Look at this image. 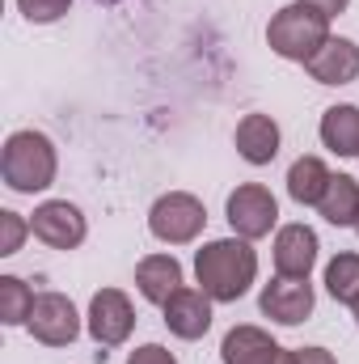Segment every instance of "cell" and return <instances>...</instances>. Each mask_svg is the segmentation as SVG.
Wrapping results in <instances>:
<instances>
[{
	"label": "cell",
	"instance_id": "obj_28",
	"mask_svg": "<svg viewBox=\"0 0 359 364\" xmlns=\"http://www.w3.org/2000/svg\"><path fill=\"white\" fill-rule=\"evenodd\" d=\"M106 4H114V0H106Z\"/></svg>",
	"mask_w": 359,
	"mask_h": 364
},
{
	"label": "cell",
	"instance_id": "obj_19",
	"mask_svg": "<svg viewBox=\"0 0 359 364\" xmlns=\"http://www.w3.org/2000/svg\"><path fill=\"white\" fill-rule=\"evenodd\" d=\"M326 288L338 305H359V255H338L326 267Z\"/></svg>",
	"mask_w": 359,
	"mask_h": 364
},
{
	"label": "cell",
	"instance_id": "obj_2",
	"mask_svg": "<svg viewBox=\"0 0 359 364\" xmlns=\"http://www.w3.org/2000/svg\"><path fill=\"white\" fill-rule=\"evenodd\" d=\"M267 43H270V51H275V55L309 64V60L330 43V17H326L321 9H313V4H304V0H296V4H287V9H279V13L270 17Z\"/></svg>",
	"mask_w": 359,
	"mask_h": 364
},
{
	"label": "cell",
	"instance_id": "obj_21",
	"mask_svg": "<svg viewBox=\"0 0 359 364\" xmlns=\"http://www.w3.org/2000/svg\"><path fill=\"white\" fill-rule=\"evenodd\" d=\"M68 4H72V0H17V9H21L30 21H38V26L60 21V17L68 13Z\"/></svg>",
	"mask_w": 359,
	"mask_h": 364
},
{
	"label": "cell",
	"instance_id": "obj_25",
	"mask_svg": "<svg viewBox=\"0 0 359 364\" xmlns=\"http://www.w3.org/2000/svg\"><path fill=\"white\" fill-rule=\"evenodd\" d=\"M304 4H313V9H321L326 17H338V13H343V9H347L351 0H304Z\"/></svg>",
	"mask_w": 359,
	"mask_h": 364
},
{
	"label": "cell",
	"instance_id": "obj_3",
	"mask_svg": "<svg viewBox=\"0 0 359 364\" xmlns=\"http://www.w3.org/2000/svg\"><path fill=\"white\" fill-rule=\"evenodd\" d=\"M0 174L17 195L47 191L55 182V144L43 132H13L0 153Z\"/></svg>",
	"mask_w": 359,
	"mask_h": 364
},
{
	"label": "cell",
	"instance_id": "obj_27",
	"mask_svg": "<svg viewBox=\"0 0 359 364\" xmlns=\"http://www.w3.org/2000/svg\"><path fill=\"white\" fill-rule=\"evenodd\" d=\"M355 233H359V220H355Z\"/></svg>",
	"mask_w": 359,
	"mask_h": 364
},
{
	"label": "cell",
	"instance_id": "obj_11",
	"mask_svg": "<svg viewBox=\"0 0 359 364\" xmlns=\"http://www.w3.org/2000/svg\"><path fill=\"white\" fill-rule=\"evenodd\" d=\"M317 263V233L309 225H283L275 233V267L287 279H309Z\"/></svg>",
	"mask_w": 359,
	"mask_h": 364
},
{
	"label": "cell",
	"instance_id": "obj_22",
	"mask_svg": "<svg viewBox=\"0 0 359 364\" xmlns=\"http://www.w3.org/2000/svg\"><path fill=\"white\" fill-rule=\"evenodd\" d=\"M26 229H30V225H26L17 212H0V255H17Z\"/></svg>",
	"mask_w": 359,
	"mask_h": 364
},
{
	"label": "cell",
	"instance_id": "obj_9",
	"mask_svg": "<svg viewBox=\"0 0 359 364\" xmlns=\"http://www.w3.org/2000/svg\"><path fill=\"white\" fill-rule=\"evenodd\" d=\"M258 305H263V314H267L270 322L296 326V322H304V318L313 314V288H309V279H287V275H279V279H270L267 288H263Z\"/></svg>",
	"mask_w": 359,
	"mask_h": 364
},
{
	"label": "cell",
	"instance_id": "obj_8",
	"mask_svg": "<svg viewBox=\"0 0 359 364\" xmlns=\"http://www.w3.org/2000/svg\"><path fill=\"white\" fill-rule=\"evenodd\" d=\"M136 326V309L127 301V292L118 288H101L89 301V335L101 348H118Z\"/></svg>",
	"mask_w": 359,
	"mask_h": 364
},
{
	"label": "cell",
	"instance_id": "obj_15",
	"mask_svg": "<svg viewBox=\"0 0 359 364\" xmlns=\"http://www.w3.org/2000/svg\"><path fill=\"white\" fill-rule=\"evenodd\" d=\"M237 153L250 166H270L279 153V127L270 114H245L237 123Z\"/></svg>",
	"mask_w": 359,
	"mask_h": 364
},
{
	"label": "cell",
	"instance_id": "obj_7",
	"mask_svg": "<svg viewBox=\"0 0 359 364\" xmlns=\"http://www.w3.org/2000/svg\"><path fill=\"white\" fill-rule=\"evenodd\" d=\"M30 233L38 242H47L51 250H77L85 242V216L77 203L68 199H47L43 208H34V220H30Z\"/></svg>",
	"mask_w": 359,
	"mask_h": 364
},
{
	"label": "cell",
	"instance_id": "obj_17",
	"mask_svg": "<svg viewBox=\"0 0 359 364\" xmlns=\"http://www.w3.org/2000/svg\"><path fill=\"white\" fill-rule=\"evenodd\" d=\"M317 212L330 225H338V229L355 225L359 220V182L351 174H334L330 186H326V195H321V203H317Z\"/></svg>",
	"mask_w": 359,
	"mask_h": 364
},
{
	"label": "cell",
	"instance_id": "obj_16",
	"mask_svg": "<svg viewBox=\"0 0 359 364\" xmlns=\"http://www.w3.org/2000/svg\"><path fill=\"white\" fill-rule=\"evenodd\" d=\"M321 144L338 157H359V106H330L321 114Z\"/></svg>",
	"mask_w": 359,
	"mask_h": 364
},
{
	"label": "cell",
	"instance_id": "obj_20",
	"mask_svg": "<svg viewBox=\"0 0 359 364\" xmlns=\"http://www.w3.org/2000/svg\"><path fill=\"white\" fill-rule=\"evenodd\" d=\"M30 309H34V292L17 275H0V322L21 326V322H30Z\"/></svg>",
	"mask_w": 359,
	"mask_h": 364
},
{
	"label": "cell",
	"instance_id": "obj_14",
	"mask_svg": "<svg viewBox=\"0 0 359 364\" xmlns=\"http://www.w3.org/2000/svg\"><path fill=\"white\" fill-rule=\"evenodd\" d=\"M136 288H140L144 301L165 305V301L182 288L178 259H174V255H148V259H140V267H136Z\"/></svg>",
	"mask_w": 359,
	"mask_h": 364
},
{
	"label": "cell",
	"instance_id": "obj_10",
	"mask_svg": "<svg viewBox=\"0 0 359 364\" xmlns=\"http://www.w3.org/2000/svg\"><path fill=\"white\" fill-rule=\"evenodd\" d=\"M220 356L224 364H292V352H283L258 326H233L220 343Z\"/></svg>",
	"mask_w": 359,
	"mask_h": 364
},
{
	"label": "cell",
	"instance_id": "obj_1",
	"mask_svg": "<svg viewBox=\"0 0 359 364\" xmlns=\"http://www.w3.org/2000/svg\"><path fill=\"white\" fill-rule=\"evenodd\" d=\"M194 275L211 301L228 305V301H241L250 292V284L258 275V255L245 237H220L194 255Z\"/></svg>",
	"mask_w": 359,
	"mask_h": 364
},
{
	"label": "cell",
	"instance_id": "obj_24",
	"mask_svg": "<svg viewBox=\"0 0 359 364\" xmlns=\"http://www.w3.org/2000/svg\"><path fill=\"white\" fill-rule=\"evenodd\" d=\"M292 364H338L326 348H300V352H292Z\"/></svg>",
	"mask_w": 359,
	"mask_h": 364
},
{
	"label": "cell",
	"instance_id": "obj_4",
	"mask_svg": "<svg viewBox=\"0 0 359 364\" xmlns=\"http://www.w3.org/2000/svg\"><path fill=\"white\" fill-rule=\"evenodd\" d=\"M203 225H207V212H203V203H199L194 195H186V191L161 195V199L153 203V212H148L153 237H161V242H170V246L194 242V237L203 233Z\"/></svg>",
	"mask_w": 359,
	"mask_h": 364
},
{
	"label": "cell",
	"instance_id": "obj_12",
	"mask_svg": "<svg viewBox=\"0 0 359 364\" xmlns=\"http://www.w3.org/2000/svg\"><path fill=\"white\" fill-rule=\"evenodd\" d=\"M165 326L178 339H203L211 326V296L203 288H178L165 301Z\"/></svg>",
	"mask_w": 359,
	"mask_h": 364
},
{
	"label": "cell",
	"instance_id": "obj_23",
	"mask_svg": "<svg viewBox=\"0 0 359 364\" xmlns=\"http://www.w3.org/2000/svg\"><path fill=\"white\" fill-rule=\"evenodd\" d=\"M127 364H178V360H174L170 348H161V343H144V348L131 352V360Z\"/></svg>",
	"mask_w": 359,
	"mask_h": 364
},
{
	"label": "cell",
	"instance_id": "obj_5",
	"mask_svg": "<svg viewBox=\"0 0 359 364\" xmlns=\"http://www.w3.org/2000/svg\"><path fill=\"white\" fill-rule=\"evenodd\" d=\"M275 220H279V203H275V195L267 186L245 182V186H237L228 195V225H233L237 237H245V242L267 237L275 229Z\"/></svg>",
	"mask_w": 359,
	"mask_h": 364
},
{
	"label": "cell",
	"instance_id": "obj_13",
	"mask_svg": "<svg viewBox=\"0 0 359 364\" xmlns=\"http://www.w3.org/2000/svg\"><path fill=\"white\" fill-rule=\"evenodd\" d=\"M304 68L313 73L317 85H351L359 77V47L351 38H330Z\"/></svg>",
	"mask_w": 359,
	"mask_h": 364
},
{
	"label": "cell",
	"instance_id": "obj_6",
	"mask_svg": "<svg viewBox=\"0 0 359 364\" xmlns=\"http://www.w3.org/2000/svg\"><path fill=\"white\" fill-rule=\"evenodd\" d=\"M30 335L47 348H68L77 335H81V318H77V305L60 292H43L34 296V309H30Z\"/></svg>",
	"mask_w": 359,
	"mask_h": 364
},
{
	"label": "cell",
	"instance_id": "obj_18",
	"mask_svg": "<svg viewBox=\"0 0 359 364\" xmlns=\"http://www.w3.org/2000/svg\"><path fill=\"white\" fill-rule=\"evenodd\" d=\"M330 178H334V174L326 170L321 157H300V161H292V170H287V195H292L296 203H321Z\"/></svg>",
	"mask_w": 359,
	"mask_h": 364
},
{
	"label": "cell",
	"instance_id": "obj_26",
	"mask_svg": "<svg viewBox=\"0 0 359 364\" xmlns=\"http://www.w3.org/2000/svg\"><path fill=\"white\" fill-rule=\"evenodd\" d=\"M355 322H359V305H355Z\"/></svg>",
	"mask_w": 359,
	"mask_h": 364
}]
</instances>
